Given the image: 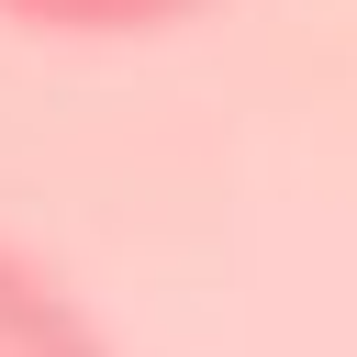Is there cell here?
I'll return each instance as SVG.
<instances>
[{
    "label": "cell",
    "instance_id": "6da1fadb",
    "mask_svg": "<svg viewBox=\"0 0 357 357\" xmlns=\"http://www.w3.org/2000/svg\"><path fill=\"white\" fill-rule=\"evenodd\" d=\"M0 357H112V335L0 234Z\"/></svg>",
    "mask_w": 357,
    "mask_h": 357
},
{
    "label": "cell",
    "instance_id": "7a4b0ae2",
    "mask_svg": "<svg viewBox=\"0 0 357 357\" xmlns=\"http://www.w3.org/2000/svg\"><path fill=\"white\" fill-rule=\"evenodd\" d=\"M201 0H0V22H33V33H156Z\"/></svg>",
    "mask_w": 357,
    "mask_h": 357
}]
</instances>
